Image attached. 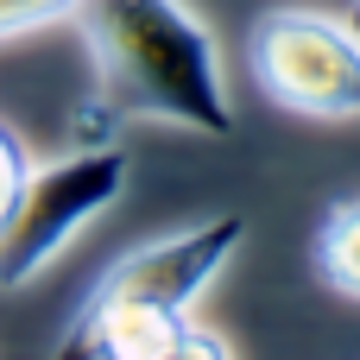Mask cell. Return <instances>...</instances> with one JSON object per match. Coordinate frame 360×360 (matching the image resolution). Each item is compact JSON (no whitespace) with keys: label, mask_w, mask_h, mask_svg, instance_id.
<instances>
[{"label":"cell","mask_w":360,"mask_h":360,"mask_svg":"<svg viewBox=\"0 0 360 360\" xmlns=\"http://www.w3.org/2000/svg\"><path fill=\"white\" fill-rule=\"evenodd\" d=\"M70 19L82 25L95 57L89 114L184 127L209 139L234 133L221 44L184 0H76Z\"/></svg>","instance_id":"6da1fadb"},{"label":"cell","mask_w":360,"mask_h":360,"mask_svg":"<svg viewBox=\"0 0 360 360\" xmlns=\"http://www.w3.org/2000/svg\"><path fill=\"white\" fill-rule=\"evenodd\" d=\"M133 158L120 146H82L70 158L32 165L6 221H0V291H19L51 272V259L127 196Z\"/></svg>","instance_id":"7a4b0ae2"},{"label":"cell","mask_w":360,"mask_h":360,"mask_svg":"<svg viewBox=\"0 0 360 360\" xmlns=\"http://www.w3.org/2000/svg\"><path fill=\"white\" fill-rule=\"evenodd\" d=\"M253 82L272 108L297 120H360V25L316 13V6H278L253 19L247 32Z\"/></svg>","instance_id":"3957f363"},{"label":"cell","mask_w":360,"mask_h":360,"mask_svg":"<svg viewBox=\"0 0 360 360\" xmlns=\"http://www.w3.org/2000/svg\"><path fill=\"white\" fill-rule=\"evenodd\" d=\"M247 247V221L240 215H215L196 221L171 240H146L133 253H120L101 278L95 297H139V304H171V310H196L202 291L228 272V259Z\"/></svg>","instance_id":"277c9868"},{"label":"cell","mask_w":360,"mask_h":360,"mask_svg":"<svg viewBox=\"0 0 360 360\" xmlns=\"http://www.w3.org/2000/svg\"><path fill=\"white\" fill-rule=\"evenodd\" d=\"M63 354L89 360H221L228 342L196 323V310H171V304H139V297H95L76 310Z\"/></svg>","instance_id":"5b68a950"},{"label":"cell","mask_w":360,"mask_h":360,"mask_svg":"<svg viewBox=\"0 0 360 360\" xmlns=\"http://www.w3.org/2000/svg\"><path fill=\"white\" fill-rule=\"evenodd\" d=\"M316 272L329 291L354 297L360 304V196H342L329 215H323V234H316Z\"/></svg>","instance_id":"8992f818"},{"label":"cell","mask_w":360,"mask_h":360,"mask_svg":"<svg viewBox=\"0 0 360 360\" xmlns=\"http://www.w3.org/2000/svg\"><path fill=\"white\" fill-rule=\"evenodd\" d=\"M76 0H0V38H19L32 25H51V19H70Z\"/></svg>","instance_id":"52a82bcc"},{"label":"cell","mask_w":360,"mask_h":360,"mask_svg":"<svg viewBox=\"0 0 360 360\" xmlns=\"http://www.w3.org/2000/svg\"><path fill=\"white\" fill-rule=\"evenodd\" d=\"M25 171H32V158H25L19 133H13V127H0V221H6V209H13V196H19V184H25Z\"/></svg>","instance_id":"ba28073f"}]
</instances>
